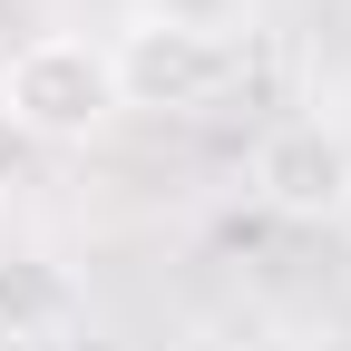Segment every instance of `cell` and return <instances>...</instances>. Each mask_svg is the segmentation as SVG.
Here are the masks:
<instances>
[{"label": "cell", "mask_w": 351, "mask_h": 351, "mask_svg": "<svg viewBox=\"0 0 351 351\" xmlns=\"http://www.w3.org/2000/svg\"><path fill=\"white\" fill-rule=\"evenodd\" d=\"M0 117L39 147H88L117 117V59L88 29H39L0 59Z\"/></svg>", "instance_id": "1"}, {"label": "cell", "mask_w": 351, "mask_h": 351, "mask_svg": "<svg viewBox=\"0 0 351 351\" xmlns=\"http://www.w3.org/2000/svg\"><path fill=\"white\" fill-rule=\"evenodd\" d=\"M39 302H59L49 274H0V313H39Z\"/></svg>", "instance_id": "5"}, {"label": "cell", "mask_w": 351, "mask_h": 351, "mask_svg": "<svg viewBox=\"0 0 351 351\" xmlns=\"http://www.w3.org/2000/svg\"><path fill=\"white\" fill-rule=\"evenodd\" d=\"M254 195L283 225H332V215H351V137L332 117H274L254 137Z\"/></svg>", "instance_id": "2"}, {"label": "cell", "mask_w": 351, "mask_h": 351, "mask_svg": "<svg viewBox=\"0 0 351 351\" xmlns=\"http://www.w3.org/2000/svg\"><path fill=\"white\" fill-rule=\"evenodd\" d=\"M341 351H351V341H341Z\"/></svg>", "instance_id": "6"}, {"label": "cell", "mask_w": 351, "mask_h": 351, "mask_svg": "<svg viewBox=\"0 0 351 351\" xmlns=\"http://www.w3.org/2000/svg\"><path fill=\"white\" fill-rule=\"evenodd\" d=\"M147 29H195V39H225L244 20V0H137Z\"/></svg>", "instance_id": "4"}, {"label": "cell", "mask_w": 351, "mask_h": 351, "mask_svg": "<svg viewBox=\"0 0 351 351\" xmlns=\"http://www.w3.org/2000/svg\"><path fill=\"white\" fill-rule=\"evenodd\" d=\"M117 59V108H215V88H225L234 49L225 39H195V29H127L108 39Z\"/></svg>", "instance_id": "3"}]
</instances>
